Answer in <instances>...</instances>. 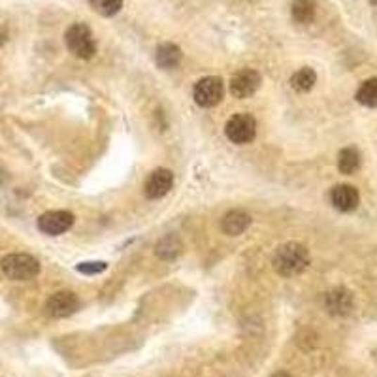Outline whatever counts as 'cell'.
<instances>
[{
  "instance_id": "cell-9",
  "label": "cell",
  "mask_w": 377,
  "mask_h": 377,
  "mask_svg": "<svg viewBox=\"0 0 377 377\" xmlns=\"http://www.w3.org/2000/svg\"><path fill=\"white\" fill-rule=\"evenodd\" d=\"M260 74L257 70L245 68L240 70L236 76L230 79V93L236 98H249L251 94L257 93V89L260 87Z\"/></svg>"
},
{
  "instance_id": "cell-21",
  "label": "cell",
  "mask_w": 377,
  "mask_h": 377,
  "mask_svg": "<svg viewBox=\"0 0 377 377\" xmlns=\"http://www.w3.org/2000/svg\"><path fill=\"white\" fill-rule=\"evenodd\" d=\"M271 377H290V376L287 373V371H277V373H274Z\"/></svg>"
},
{
  "instance_id": "cell-3",
  "label": "cell",
  "mask_w": 377,
  "mask_h": 377,
  "mask_svg": "<svg viewBox=\"0 0 377 377\" xmlns=\"http://www.w3.org/2000/svg\"><path fill=\"white\" fill-rule=\"evenodd\" d=\"M65 41L68 51L76 55L77 59H93L96 53V40H94L93 30L85 23H74L68 27L65 34Z\"/></svg>"
},
{
  "instance_id": "cell-10",
  "label": "cell",
  "mask_w": 377,
  "mask_h": 377,
  "mask_svg": "<svg viewBox=\"0 0 377 377\" xmlns=\"http://www.w3.org/2000/svg\"><path fill=\"white\" fill-rule=\"evenodd\" d=\"M359 191L351 185H336L330 193V202L332 206L340 212H353L359 206Z\"/></svg>"
},
{
  "instance_id": "cell-8",
  "label": "cell",
  "mask_w": 377,
  "mask_h": 377,
  "mask_svg": "<svg viewBox=\"0 0 377 377\" xmlns=\"http://www.w3.org/2000/svg\"><path fill=\"white\" fill-rule=\"evenodd\" d=\"M174 187V174L166 168H157L149 174V177L143 183V193L148 198H162L172 191Z\"/></svg>"
},
{
  "instance_id": "cell-12",
  "label": "cell",
  "mask_w": 377,
  "mask_h": 377,
  "mask_svg": "<svg viewBox=\"0 0 377 377\" xmlns=\"http://www.w3.org/2000/svg\"><path fill=\"white\" fill-rule=\"evenodd\" d=\"M249 224H251V215L249 213L242 212V210H232L223 217L221 229H223L224 234L240 236L249 229Z\"/></svg>"
},
{
  "instance_id": "cell-19",
  "label": "cell",
  "mask_w": 377,
  "mask_h": 377,
  "mask_svg": "<svg viewBox=\"0 0 377 377\" xmlns=\"http://www.w3.org/2000/svg\"><path fill=\"white\" fill-rule=\"evenodd\" d=\"M89 4L102 18H113L123 8V0H89Z\"/></svg>"
},
{
  "instance_id": "cell-15",
  "label": "cell",
  "mask_w": 377,
  "mask_h": 377,
  "mask_svg": "<svg viewBox=\"0 0 377 377\" xmlns=\"http://www.w3.org/2000/svg\"><path fill=\"white\" fill-rule=\"evenodd\" d=\"M315 83H317V74H315L313 68H307V66L300 68V70L293 74V77H290V87L298 91V93L312 91Z\"/></svg>"
},
{
  "instance_id": "cell-17",
  "label": "cell",
  "mask_w": 377,
  "mask_h": 377,
  "mask_svg": "<svg viewBox=\"0 0 377 377\" xmlns=\"http://www.w3.org/2000/svg\"><path fill=\"white\" fill-rule=\"evenodd\" d=\"M290 13H293V19L296 23H312L313 18H315V4L312 0H295L293 8H290Z\"/></svg>"
},
{
  "instance_id": "cell-16",
  "label": "cell",
  "mask_w": 377,
  "mask_h": 377,
  "mask_svg": "<svg viewBox=\"0 0 377 377\" xmlns=\"http://www.w3.org/2000/svg\"><path fill=\"white\" fill-rule=\"evenodd\" d=\"M338 168L342 174H354L360 168V153L354 148H345L338 155Z\"/></svg>"
},
{
  "instance_id": "cell-4",
  "label": "cell",
  "mask_w": 377,
  "mask_h": 377,
  "mask_svg": "<svg viewBox=\"0 0 377 377\" xmlns=\"http://www.w3.org/2000/svg\"><path fill=\"white\" fill-rule=\"evenodd\" d=\"M224 134L232 143H251L257 134V121L249 113H236L224 124Z\"/></svg>"
},
{
  "instance_id": "cell-18",
  "label": "cell",
  "mask_w": 377,
  "mask_h": 377,
  "mask_svg": "<svg viewBox=\"0 0 377 377\" xmlns=\"http://www.w3.org/2000/svg\"><path fill=\"white\" fill-rule=\"evenodd\" d=\"M357 101L366 108H377V77H371L360 85L357 91Z\"/></svg>"
},
{
  "instance_id": "cell-11",
  "label": "cell",
  "mask_w": 377,
  "mask_h": 377,
  "mask_svg": "<svg viewBox=\"0 0 377 377\" xmlns=\"http://www.w3.org/2000/svg\"><path fill=\"white\" fill-rule=\"evenodd\" d=\"M324 306L332 315L343 317L353 309V295L347 289H332L324 296Z\"/></svg>"
},
{
  "instance_id": "cell-6",
  "label": "cell",
  "mask_w": 377,
  "mask_h": 377,
  "mask_svg": "<svg viewBox=\"0 0 377 377\" xmlns=\"http://www.w3.org/2000/svg\"><path fill=\"white\" fill-rule=\"evenodd\" d=\"M79 307V298H77L76 293L72 290H60V293H55L46 304V312L49 317L63 319L70 317L72 313L77 312Z\"/></svg>"
},
{
  "instance_id": "cell-7",
  "label": "cell",
  "mask_w": 377,
  "mask_h": 377,
  "mask_svg": "<svg viewBox=\"0 0 377 377\" xmlns=\"http://www.w3.org/2000/svg\"><path fill=\"white\" fill-rule=\"evenodd\" d=\"M72 224H74V215L70 212H65V210L46 212L38 217V229L47 236L65 234L66 230L72 229Z\"/></svg>"
},
{
  "instance_id": "cell-13",
  "label": "cell",
  "mask_w": 377,
  "mask_h": 377,
  "mask_svg": "<svg viewBox=\"0 0 377 377\" xmlns=\"http://www.w3.org/2000/svg\"><path fill=\"white\" fill-rule=\"evenodd\" d=\"M155 59H157V65H159L160 68L172 70V68H176V66H179V63H181L183 59L181 47L176 46V44H172V41H165V44H160V46L157 47Z\"/></svg>"
},
{
  "instance_id": "cell-20",
  "label": "cell",
  "mask_w": 377,
  "mask_h": 377,
  "mask_svg": "<svg viewBox=\"0 0 377 377\" xmlns=\"http://www.w3.org/2000/svg\"><path fill=\"white\" fill-rule=\"evenodd\" d=\"M104 270H106V262H82V264H77V271L89 274V276L101 274Z\"/></svg>"
},
{
  "instance_id": "cell-5",
  "label": "cell",
  "mask_w": 377,
  "mask_h": 377,
  "mask_svg": "<svg viewBox=\"0 0 377 377\" xmlns=\"http://www.w3.org/2000/svg\"><path fill=\"white\" fill-rule=\"evenodd\" d=\"M223 79L217 76H207L196 83L193 96L200 108H213L223 101Z\"/></svg>"
},
{
  "instance_id": "cell-14",
  "label": "cell",
  "mask_w": 377,
  "mask_h": 377,
  "mask_svg": "<svg viewBox=\"0 0 377 377\" xmlns=\"http://www.w3.org/2000/svg\"><path fill=\"white\" fill-rule=\"evenodd\" d=\"M183 251V243L179 240V236L168 234L165 236L159 243H157V257L165 260H174L179 257Z\"/></svg>"
},
{
  "instance_id": "cell-2",
  "label": "cell",
  "mask_w": 377,
  "mask_h": 377,
  "mask_svg": "<svg viewBox=\"0 0 377 377\" xmlns=\"http://www.w3.org/2000/svg\"><path fill=\"white\" fill-rule=\"evenodd\" d=\"M0 270L12 281H29L40 274V262L32 255L12 253L2 259Z\"/></svg>"
},
{
  "instance_id": "cell-1",
  "label": "cell",
  "mask_w": 377,
  "mask_h": 377,
  "mask_svg": "<svg viewBox=\"0 0 377 377\" xmlns=\"http://www.w3.org/2000/svg\"><path fill=\"white\" fill-rule=\"evenodd\" d=\"M271 264H274V270L279 276L295 277L307 268V264H309V253H307V249L302 243H283L281 248H277Z\"/></svg>"
},
{
  "instance_id": "cell-22",
  "label": "cell",
  "mask_w": 377,
  "mask_h": 377,
  "mask_svg": "<svg viewBox=\"0 0 377 377\" xmlns=\"http://www.w3.org/2000/svg\"><path fill=\"white\" fill-rule=\"evenodd\" d=\"M370 2H371V4H377V0H370Z\"/></svg>"
}]
</instances>
